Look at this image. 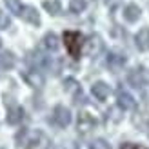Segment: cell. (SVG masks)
I'll use <instances>...</instances> for the list:
<instances>
[{
    "instance_id": "obj_1",
    "label": "cell",
    "mask_w": 149,
    "mask_h": 149,
    "mask_svg": "<svg viewBox=\"0 0 149 149\" xmlns=\"http://www.w3.org/2000/svg\"><path fill=\"white\" fill-rule=\"evenodd\" d=\"M44 135L38 129H22L20 133H17V146L20 149H36L40 146Z\"/></svg>"
},
{
    "instance_id": "obj_2",
    "label": "cell",
    "mask_w": 149,
    "mask_h": 149,
    "mask_svg": "<svg viewBox=\"0 0 149 149\" xmlns=\"http://www.w3.org/2000/svg\"><path fill=\"white\" fill-rule=\"evenodd\" d=\"M64 44H65V49H68L69 56H73L74 60L80 58L82 46H84V36L78 31H65L64 33Z\"/></svg>"
},
{
    "instance_id": "obj_3",
    "label": "cell",
    "mask_w": 149,
    "mask_h": 149,
    "mask_svg": "<svg viewBox=\"0 0 149 149\" xmlns=\"http://www.w3.org/2000/svg\"><path fill=\"white\" fill-rule=\"evenodd\" d=\"M127 82H129V86L136 87V89H142L147 84V73H146V69L144 68H133L127 73Z\"/></svg>"
},
{
    "instance_id": "obj_4",
    "label": "cell",
    "mask_w": 149,
    "mask_h": 149,
    "mask_svg": "<svg viewBox=\"0 0 149 149\" xmlns=\"http://www.w3.org/2000/svg\"><path fill=\"white\" fill-rule=\"evenodd\" d=\"M51 120H53L55 125H58V127H68L69 122H71V113L68 107L64 106H56L53 109V116H51Z\"/></svg>"
},
{
    "instance_id": "obj_5",
    "label": "cell",
    "mask_w": 149,
    "mask_h": 149,
    "mask_svg": "<svg viewBox=\"0 0 149 149\" xmlns=\"http://www.w3.org/2000/svg\"><path fill=\"white\" fill-rule=\"evenodd\" d=\"M84 46H86L87 56H91V58L98 56L102 51H104V42H102V38H100L98 35H91L87 38V42H84Z\"/></svg>"
},
{
    "instance_id": "obj_6",
    "label": "cell",
    "mask_w": 149,
    "mask_h": 149,
    "mask_svg": "<svg viewBox=\"0 0 149 149\" xmlns=\"http://www.w3.org/2000/svg\"><path fill=\"white\" fill-rule=\"evenodd\" d=\"M27 64H31V68L35 69H46L51 68V58L40 53V51H33V53L27 55Z\"/></svg>"
},
{
    "instance_id": "obj_7",
    "label": "cell",
    "mask_w": 149,
    "mask_h": 149,
    "mask_svg": "<svg viewBox=\"0 0 149 149\" xmlns=\"http://www.w3.org/2000/svg\"><path fill=\"white\" fill-rule=\"evenodd\" d=\"M96 127V120L89 115V113H80L77 118V129L82 133V135H87Z\"/></svg>"
},
{
    "instance_id": "obj_8",
    "label": "cell",
    "mask_w": 149,
    "mask_h": 149,
    "mask_svg": "<svg viewBox=\"0 0 149 149\" xmlns=\"http://www.w3.org/2000/svg\"><path fill=\"white\" fill-rule=\"evenodd\" d=\"M22 78H24L27 82V86H31V87H42L44 86V74H42L40 69H35V68L27 69V71L22 73Z\"/></svg>"
},
{
    "instance_id": "obj_9",
    "label": "cell",
    "mask_w": 149,
    "mask_h": 149,
    "mask_svg": "<svg viewBox=\"0 0 149 149\" xmlns=\"http://www.w3.org/2000/svg\"><path fill=\"white\" fill-rule=\"evenodd\" d=\"M116 104H118V107H122L124 111H129L136 106V100H135V96H133L131 93L127 91H124V89H118V93H116Z\"/></svg>"
},
{
    "instance_id": "obj_10",
    "label": "cell",
    "mask_w": 149,
    "mask_h": 149,
    "mask_svg": "<svg viewBox=\"0 0 149 149\" xmlns=\"http://www.w3.org/2000/svg\"><path fill=\"white\" fill-rule=\"evenodd\" d=\"M91 93H93V96L96 100H100V102H104L109 96V93H111V89H109V86L106 84V82H96V84H93L91 86Z\"/></svg>"
},
{
    "instance_id": "obj_11",
    "label": "cell",
    "mask_w": 149,
    "mask_h": 149,
    "mask_svg": "<svg viewBox=\"0 0 149 149\" xmlns=\"http://www.w3.org/2000/svg\"><path fill=\"white\" fill-rule=\"evenodd\" d=\"M20 17L24 18L27 24H33V26H38L40 24V15H38V11H36L33 6H24Z\"/></svg>"
},
{
    "instance_id": "obj_12",
    "label": "cell",
    "mask_w": 149,
    "mask_h": 149,
    "mask_svg": "<svg viewBox=\"0 0 149 149\" xmlns=\"http://www.w3.org/2000/svg\"><path fill=\"white\" fill-rule=\"evenodd\" d=\"M106 64H107V68H111L113 71H118L125 65V56L120 55V53H109L107 58H106Z\"/></svg>"
},
{
    "instance_id": "obj_13",
    "label": "cell",
    "mask_w": 149,
    "mask_h": 149,
    "mask_svg": "<svg viewBox=\"0 0 149 149\" xmlns=\"http://www.w3.org/2000/svg\"><path fill=\"white\" fill-rule=\"evenodd\" d=\"M135 44L140 51H149V27H142L135 35Z\"/></svg>"
},
{
    "instance_id": "obj_14",
    "label": "cell",
    "mask_w": 149,
    "mask_h": 149,
    "mask_svg": "<svg viewBox=\"0 0 149 149\" xmlns=\"http://www.w3.org/2000/svg\"><path fill=\"white\" fill-rule=\"evenodd\" d=\"M7 124H11V125H17L20 124L22 120H24V109L18 107V106H15V107H9V111H7Z\"/></svg>"
},
{
    "instance_id": "obj_15",
    "label": "cell",
    "mask_w": 149,
    "mask_h": 149,
    "mask_svg": "<svg viewBox=\"0 0 149 149\" xmlns=\"http://www.w3.org/2000/svg\"><path fill=\"white\" fill-rule=\"evenodd\" d=\"M140 15H142V11H140V7L135 6V4H127L124 7V18L127 22H131V24L140 18Z\"/></svg>"
},
{
    "instance_id": "obj_16",
    "label": "cell",
    "mask_w": 149,
    "mask_h": 149,
    "mask_svg": "<svg viewBox=\"0 0 149 149\" xmlns=\"http://www.w3.org/2000/svg\"><path fill=\"white\" fill-rule=\"evenodd\" d=\"M15 55L9 53V51H4V53H0V71H9L15 68Z\"/></svg>"
},
{
    "instance_id": "obj_17",
    "label": "cell",
    "mask_w": 149,
    "mask_h": 149,
    "mask_svg": "<svg viewBox=\"0 0 149 149\" xmlns=\"http://www.w3.org/2000/svg\"><path fill=\"white\" fill-rule=\"evenodd\" d=\"M42 46L46 47L47 51H56L60 47V42H58V36L55 33H46L42 38Z\"/></svg>"
},
{
    "instance_id": "obj_18",
    "label": "cell",
    "mask_w": 149,
    "mask_h": 149,
    "mask_svg": "<svg viewBox=\"0 0 149 149\" xmlns=\"http://www.w3.org/2000/svg\"><path fill=\"white\" fill-rule=\"evenodd\" d=\"M44 9H46L49 15H58L62 11V6H60L58 0H46V2H44Z\"/></svg>"
},
{
    "instance_id": "obj_19",
    "label": "cell",
    "mask_w": 149,
    "mask_h": 149,
    "mask_svg": "<svg viewBox=\"0 0 149 149\" xmlns=\"http://www.w3.org/2000/svg\"><path fill=\"white\" fill-rule=\"evenodd\" d=\"M4 2H6V7L9 9V13L18 15V17H20L22 9H24V6L20 4V0H4Z\"/></svg>"
},
{
    "instance_id": "obj_20",
    "label": "cell",
    "mask_w": 149,
    "mask_h": 149,
    "mask_svg": "<svg viewBox=\"0 0 149 149\" xmlns=\"http://www.w3.org/2000/svg\"><path fill=\"white\" fill-rule=\"evenodd\" d=\"M86 7H87V2H86V0H71V2H69V11L74 13V15H77V13H82Z\"/></svg>"
},
{
    "instance_id": "obj_21",
    "label": "cell",
    "mask_w": 149,
    "mask_h": 149,
    "mask_svg": "<svg viewBox=\"0 0 149 149\" xmlns=\"http://www.w3.org/2000/svg\"><path fill=\"white\" fill-rule=\"evenodd\" d=\"M64 87H65V91H69L73 95L80 93V86H78V82L74 80V78H65L64 80Z\"/></svg>"
},
{
    "instance_id": "obj_22",
    "label": "cell",
    "mask_w": 149,
    "mask_h": 149,
    "mask_svg": "<svg viewBox=\"0 0 149 149\" xmlns=\"http://www.w3.org/2000/svg\"><path fill=\"white\" fill-rule=\"evenodd\" d=\"M89 149H111V146L104 138H96L95 142L91 144V147H89Z\"/></svg>"
},
{
    "instance_id": "obj_23",
    "label": "cell",
    "mask_w": 149,
    "mask_h": 149,
    "mask_svg": "<svg viewBox=\"0 0 149 149\" xmlns=\"http://www.w3.org/2000/svg\"><path fill=\"white\" fill-rule=\"evenodd\" d=\"M9 24H11V20H9V17L0 9V29H7L9 27Z\"/></svg>"
},
{
    "instance_id": "obj_24",
    "label": "cell",
    "mask_w": 149,
    "mask_h": 149,
    "mask_svg": "<svg viewBox=\"0 0 149 149\" xmlns=\"http://www.w3.org/2000/svg\"><path fill=\"white\" fill-rule=\"evenodd\" d=\"M122 149H144V147H140V146H135V144H124Z\"/></svg>"
},
{
    "instance_id": "obj_25",
    "label": "cell",
    "mask_w": 149,
    "mask_h": 149,
    "mask_svg": "<svg viewBox=\"0 0 149 149\" xmlns=\"http://www.w3.org/2000/svg\"><path fill=\"white\" fill-rule=\"evenodd\" d=\"M106 2H107V4H111V2H115V0H106Z\"/></svg>"
},
{
    "instance_id": "obj_26",
    "label": "cell",
    "mask_w": 149,
    "mask_h": 149,
    "mask_svg": "<svg viewBox=\"0 0 149 149\" xmlns=\"http://www.w3.org/2000/svg\"><path fill=\"white\" fill-rule=\"evenodd\" d=\"M0 47H2V38H0Z\"/></svg>"
}]
</instances>
